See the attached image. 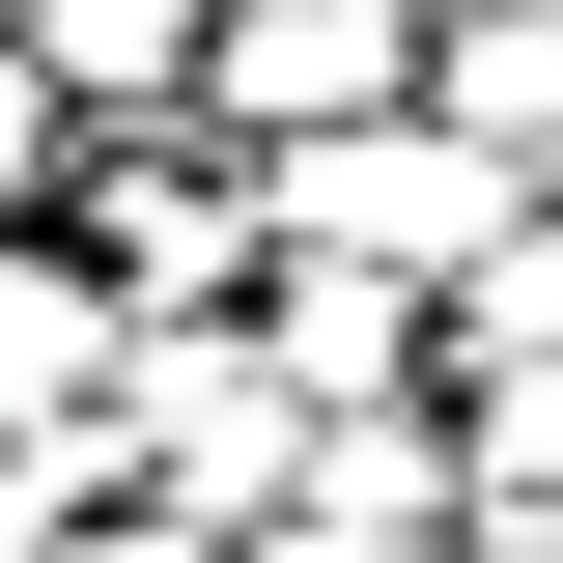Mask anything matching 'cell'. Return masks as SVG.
<instances>
[{
  "label": "cell",
  "instance_id": "1",
  "mask_svg": "<svg viewBox=\"0 0 563 563\" xmlns=\"http://www.w3.org/2000/svg\"><path fill=\"white\" fill-rule=\"evenodd\" d=\"M57 254L113 282L141 339H225V310L282 282V169H254L225 113H85V169H57Z\"/></svg>",
  "mask_w": 563,
  "mask_h": 563
},
{
  "label": "cell",
  "instance_id": "2",
  "mask_svg": "<svg viewBox=\"0 0 563 563\" xmlns=\"http://www.w3.org/2000/svg\"><path fill=\"white\" fill-rule=\"evenodd\" d=\"M507 225H536V198H507L451 113H366V141H310V169H282V254H310V282H395V310H451Z\"/></svg>",
  "mask_w": 563,
  "mask_h": 563
},
{
  "label": "cell",
  "instance_id": "3",
  "mask_svg": "<svg viewBox=\"0 0 563 563\" xmlns=\"http://www.w3.org/2000/svg\"><path fill=\"white\" fill-rule=\"evenodd\" d=\"M29 57H57V113H198L225 0H29Z\"/></svg>",
  "mask_w": 563,
  "mask_h": 563
},
{
  "label": "cell",
  "instance_id": "4",
  "mask_svg": "<svg viewBox=\"0 0 563 563\" xmlns=\"http://www.w3.org/2000/svg\"><path fill=\"white\" fill-rule=\"evenodd\" d=\"M57 169H85V113H57V57L0 29V225H57Z\"/></svg>",
  "mask_w": 563,
  "mask_h": 563
},
{
  "label": "cell",
  "instance_id": "5",
  "mask_svg": "<svg viewBox=\"0 0 563 563\" xmlns=\"http://www.w3.org/2000/svg\"><path fill=\"white\" fill-rule=\"evenodd\" d=\"M57 563H198V536H141V507H113V536H57Z\"/></svg>",
  "mask_w": 563,
  "mask_h": 563
},
{
  "label": "cell",
  "instance_id": "6",
  "mask_svg": "<svg viewBox=\"0 0 563 563\" xmlns=\"http://www.w3.org/2000/svg\"><path fill=\"white\" fill-rule=\"evenodd\" d=\"M479 563H563V536H479Z\"/></svg>",
  "mask_w": 563,
  "mask_h": 563
}]
</instances>
